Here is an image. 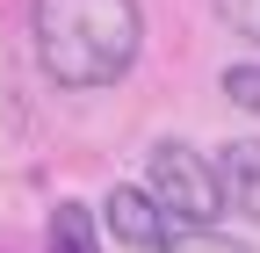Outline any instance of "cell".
Masks as SVG:
<instances>
[{"label":"cell","mask_w":260,"mask_h":253,"mask_svg":"<svg viewBox=\"0 0 260 253\" xmlns=\"http://www.w3.org/2000/svg\"><path fill=\"white\" fill-rule=\"evenodd\" d=\"M37 66L58 87H116L145 51L138 0H37L29 8Z\"/></svg>","instance_id":"cell-1"},{"label":"cell","mask_w":260,"mask_h":253,"mask_svg":"<svg viewBox=\"0 0 260 253\" xmlns=\"http://www.w3.org/2000/svg\"><path fill=\"white\" fill-rule=\"evenodd\" d=\"M145 188L152 203L174 217V225H217L224 217V181H217V160H203L195 145L181 138H159L152 160H145Z\"/></svg>","instance_id":"cell-2"},{"label":"cell","mask_w":260,"mask_h":253,"mask_svg":"<svg viewBox=\"0 0 260 253\" xmlns=\"http://www.w3.org/2000/svg\"><path fill=\"white\" fill-rule=\"evenodd\" d=\"M102 225H109V239H123L130 253H167V239H174V217L152 203V188H109V203H102Z\"/></svg>","instance_id":"cell-3"},{"label":"cell","mask_w":260,"mask_h":253,"mask_svg":"<svg viewBox=\"0 0 260 253\" xmlns=\"http://www.w3.org/2000/svg\"><path fill=\"white\" fill-rule=\"evenodd\" d=\"M217 181H224V203L260 225V138H232L224 145L217 152Z\"/></svg>","instance_id":"cell-4"},{"label":"cell","mask_w":260,"mask_h":253,"mask_svg":"<svg viewBox=\"0 0 260 253\" xmlns=\"http://www.w3.org/2000/svg\"><path fill=\"white\" fill-rule=\"evenodd\" d=\"M44 239H51V253H102V232H94V210L87 203H58Z\"/></svg>","instance_id":"cell-5"},{"label":"cell","mask_w":260,"mask_h":253,"mask_svg":"<svg viewBox=\"0 0 260 253\" xmlns=\"http://www.w3.org/2000/svg\"><path fill=\"white\" fill-rule=\"evenodd\" d=\"M167 253H246V246H239V239H224V232H210V225H174Z\"/></svg>","instance_id":"cell-6"},{"label":"cell","mask_w":260,"mask_h":253,"mask_svg":"<svg viewBox=\"0 0 260 253\" xmlns=\"http://www.w3.org/2000/svg\"><path fill=\"white\" fill-rule=\"evenodd\" d=\"M224 94H232L246 116H260V66H232L224 73Z\"/></svg>","instance_id":"cell-7"},{"label":"cell","mask_w":260,"mask_h":253,"mask_svg":"<svg viewBox=\"0 0 260 253\" xmlns=\"http://www.w3.org/2000/svg\"><path fill=\"white\" fill-rule=\"evenodd\" d=\"M217 15L232 22V29H239L246 44H260V0H217Z\"/></svg>","instance_id":"cell-8"}]
</instances>
